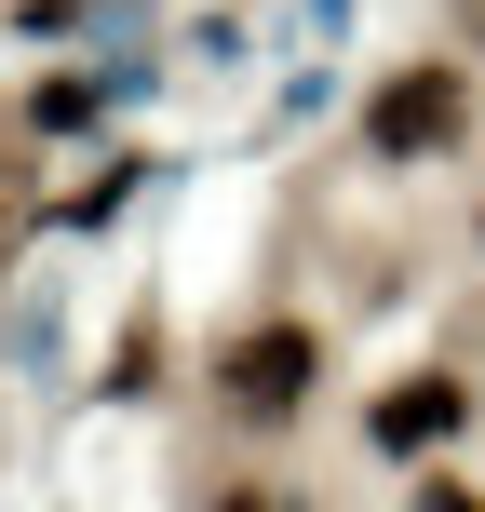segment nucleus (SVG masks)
Instances as JSON below:
<instances>
[{
	"label": "nucleus",
	"mask_w": 485,
	"mask_h": 512,
	"mask_svg": "<svg viewBox=\"0 0 485 512\" xmlns=\"http://www.w3.org/2000/svg\"><path fill=\"white\" fill-rule=\"evenodd\" d=\"M459 135H472V68H445V54H418V68H391L364 95V149L378 162H445Z\"/></svg>",
	"instance_id": "obj_1"
},
{
	"label": "nucleus",
	"mask_w": 485,
	"mask_h": 512,
	"mask_svg": "<svg viewBox=\"0 0 485 512\" xmlns=\"http://www.w3.org/2000/svg\"><path fill=\"white\" fill-rule=\"evenodd\" d=\"M216 512H297V499H283V486H230V499H216Z\"/></svg>",
	"instance_id": "obj_5"
},
{
	"label": "nucleus",
	"mask_w": 485,
	"mask_h": 512,
	"mask_svg": "<svg viewBox=\"0 0 485 512\" xmlns=\"http://www.w3.org/2000/svg\"><path fill=\"white\" fill-rule=\"evenodd\" d=\"M364 432H378V459H445V445L472 432V391L445 378V364H418V378H391L378 405H364Z\"/></svg>",
	"instance_id": "obj_3"
},
{
	"label": "nucleus",
	"mask_w": 485,
	"mask_h": 512,
	"mask_svg": "<svg viewBox=\"0 0 485 512\" xmlns=\"http://www.w3.org/2000/svg\"><path fill=\"white\" fill-rule=\"evenodd\" d=\"M445 27H459V41H485V0H445Z\"/></svg>",
	"instance_id": "obj_6"
},
{
	"label": "nucleus",
	"mask_w": 485,
	"mask_h": 512,
	"mask_svg": "<svg viewBox=\"0 0 485 512\" xmlns=\"http://www.w3.org/2000/svg\"><path fill=\"white\" fill-rule=\"evenodd\" d=\"M472 230H485V216H472Z\"/></svg>",
	"instance_id": "obj_7"
},
{
	"label": "nucleus",
	"mask_w": 485,
	"mask_h": 512,
	"mask_svg": "<svg viewBox=\"0 0 485 512\" xmlns=\"http://www.w3.org/2000/svg\"><path fill=\"white\" fill-rule=\"evenodd\" d=\"M418 512H485V486H459V472H432V486H418Z\"/></svg>",
	"instance_id": "obj_4"
},
{
	"label": "nucleus",
	"mask_w": 485,
	"mask_h": 512,
	"mask_svg": "<svg viewBox=\"0 0 485 512\" xmlns=\"http://www.w3.org/2000/svg\"><path fill=\"white\" fill-rule=\"evenodd\" d=\"M310 378H324V337L310 324H256V337H230V364H216V405H230L243 432H283V418L310 405Z\"/></svg>",
	"instance_id": "obj_2"
}]
</instances>
